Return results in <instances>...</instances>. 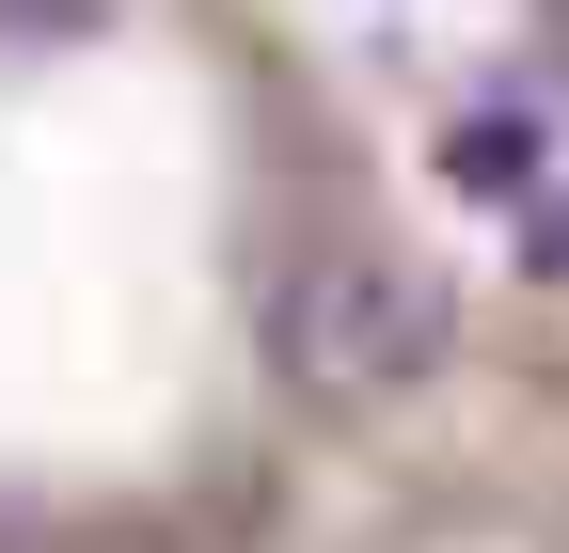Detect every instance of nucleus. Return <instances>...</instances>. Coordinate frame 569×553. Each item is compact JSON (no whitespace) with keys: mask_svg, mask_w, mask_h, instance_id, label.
I'll list each match as a JSON object with an SVG mask.
<instances>
[{"mask_svg":"<svg viewBox=\"0 0 569 553\" xmlns=\"http://www.w3.org/2000/svg\"><path fill=\"white\" fill-rule=\"evenodd\" d=\"M253 349H269V380H284V395L380 411V395H411L427 364L459 349V285H443L427 253L348 238V253H301V269L253 301Z\"/></svg>","mask_w":569,"mask_h":553,"instance_id":"f257e3e1","label":"nucleus"},{"mask_svg":"<svg viewBox=\"0 0 569 553\" xmlns=\"http://www.w3.org/2000/svg\"><path fill=\"white\" fill-rule=\"evenodd\" d=\"M459 174H475V190H522V174H538V127H522L507 95H490V111H459Z\"/></svg>","mask_w":569,"mask_h":553,"instance_id":"f03ea898","label":"nucleus"},{"mask_svg":"<svg viewBox=\"0 0 569 553\" xmlns=\"http://www.w3.org/2000/svg\"><path fill=\"white\" fill-rule=\"evenodd\" d=\"M111 17V0H0V32H17V48H48V32H96Z\"/></svg>","mask_w":569,"mask_h":553,"instance_id":"7ed1b4c3","label":"nucleus"},{"mask_svg":"<svg viewBox=\"0 0 569 553\" xmlns=\"http://www.w3.org/2000/svg\"><path fill=\"white\" fill-rule=\"evenodd\" d=\"M522 253H538V269H569V190H538V205H522Z\"/></svg>","mask_w":569,"mask_h":553,"instance_id":"20e7f679","label":"nucleus"}]
</instances>
